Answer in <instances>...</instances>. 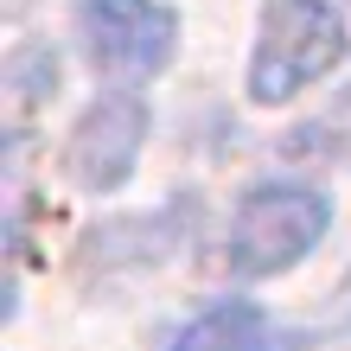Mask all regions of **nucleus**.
<instances>
[{
    "instance_id": "1",
    "label": "nucleus",
    "mask_w": 351,
    "mask_h": 351,
    "mask_svg": "<svg viewBox=\"0 0 351 351\" xmlns=\"http://www.w3.org/2000/svg\"><path fill=\"white\" fill-rule=\"evenodd\" d=\"M345 19L326 0H268L262 32L250 51V96L256 102H287L294 90L319 84L345 58Z\"/></svg>"
},
{
    "instance_id": "2",
    "label": "nucleus",
    "mask_w": 351,
    "mask_h": 351,
    "mask_svg": "<svg viewBox=\"0 0 351 351\" xmlns=\"http://www.w3.org/2000/svg\"><path fill=\"white\" fill-rule=\"evenodd\" d=\"M326 223H332V204L313 185H294V179L256 185L230 217V268L243 281H268L313 250Z\"/></svg>"
},
{
    "instance_id": "3",
    "label": "nucleus",
    "mask_w": 351,
    "mask_h": 351,
    "mask_svg": "<svg viewBox=\"0 0 351 351\" xmlns=\"http://www.w3.org/2000/svg\"><path fill=\"white\" fill-rule=\"evenodd\" d=\"M77 32H84L90 64L109 77H154L173 64L179 45V19L160 0H84Z\"/></svg>"
},
{
    "instance_id": "4",
    "label": "nucleus",
    "mask_w": 351,
    "mask_h": 351,
    "mask_svg": "<svg viewBox=\"0 0 351 351\" xmlns=\"http://www.w3.org/2000/svg\"><path fill=\"white\" fill-rule=\"evenodd\" d=\"M141 141H147V102L141 96H102L71 128L64 167H71V179L84 185V192H115V185H128V173H134Z\"/></svg>"
},
{
    "instance_id": "5",
    "label": "nucleus",
    "mask_w": 351,
    "mask_h": 351,
    "mask_svg": "<svg viewBox=\"0 0 351 351\" xmlns=\"http://www.w3.org/2000/svg\"><path fill=\"white\" fill-rule=\"evenodd\" d=\"M262 345V313L250 300H217L173 339V351H256Z\"/></svg>"
},
{
    "instance_id": "6",
    "label": "nucleus",
    "mask_w": 351,
    "mask_h": 351,
    "mask_svg": "<svg viewBox=\"0 0 351 351\" xmlns=\"http://www.w3.org/2000/svg\"><path fill=\"white\" fill-rule=\"evenodd\" d=\"M7 84H13V102L45 96V90L58 84V58H51V51H19L13 64H7Z\"/></svg>"
}]
</instances>
